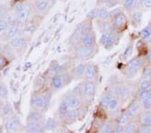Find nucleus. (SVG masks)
I'll list each match as a JSON object with an SVG mask.
<instances>
[{
	"label": "nucleus",
	"mask_w": 151,
	"mask_h": 133,
	"mask_svg": "<svg viewBox=\"0 0 151 133\" xmlns=\"http://www.w3.org/2000/svg\"><path fill=\"white\" fill-rule=\"evenodd\" d=\"M6 129L9 132H18L21 129V124L17 118H11L6 122Z\"/></svg>",
	"instance_id": "f257e3e1"
},
{
	"label": "nucleus",
	"mask_w": 151,
	"mask_h": 133,
	"mask_svg": "<svg viewBox=\"0 0 151 133\" xmlns=\"http://www.w3.org/2000/svg\"><path fill=\"white\" fill-rule=\"evenodd\" d=\"M42 127L40 122H29L26 126V131L28 132H40Z\"/></svg>",
	"instance_id": "f03ea898"
},
{
	"label": "nucleus",
	"mask_w": 151,
	"mask_h": 133,
	"mask_svg": "<svg viewBox=\"0 0 151 133\" xmlns=\"http://www.w3.org/2000/svg\"><path fill=\"white\" fill-rule=\"evenodd\" d=\"M92 53V50L91 47H87V46H81L77 48V54L79 57H87L90 56Z\"/></svg>",
	"instance_id": "7ed1b4c3"
},
{
	"label": "nucleus",
	"mask_w": 151,
	"mask_h": 133,
	"mask_svg": "<svg viewBox=\"0 0 151 133\" xmlns=\"http://www.w3.org/2000/svg\"><path fill=\"white\" fill-rule=\"evenodd\" d=\"M140 67V60L139 59H134L130 63L129 67V73L131 75H135L137 73Z\"/></svg>",
	"instance_id": "20e7f679"
},
{
	"label": "nucleus",
	"mask_w": 151,
	"mask_h": 133,
	"mask_svg": "<svg viewBox=\"0 0 151 133\" xmlns=\"http://www.w3.org/2000/svg\"><path fill=\"white\" fill-rule=\"evenodd\" d=\"M30 8L27 6V8L24 9V11L18 12L17 19H18L19 22H26L28 20V17L30 16Z\"/></svg>",
	"instance_id": "39448f33"
},
{
	"label": "nucleus",
	"mask_w": 151,
	"mask_h": 133,
	"mask_svg": "<svg viewBox=\"0 0 151 133\" xmlns=\"http://www.w3.org/2000/svg\"><path fill=\"white\" fill-rule=\"evenodd\" d=\"M68 106L69 108L71 109H75L79 107L81 104V101L79 98H75V97H70L67 99V101H66Z\"/></svg>",
	"instance_id": "423d86ee"
},
{
	"label": "nucleus",
	"mask_w": 151,
	"mask_h": 133,
	"mask_svg": "<svg viewBox=\"0 0 151 133\" xmlns=\"http://www.w3.org/2000/svg\"><path fill=\"white\" fill-rule=\"evenodd\" d=\"M94 90H95V85L93 82L89 81L85 83V90H84L85 95L91 97V96H93V94L94 93Z\"/></svg>",
	"instance_id": "0eeeda50"
},
{
	"label": "nucleus",
	"mask_w": 151,
	"mask_h": 133,
	"mask_svg": "<svg viewBox=\"0 0 151 133\" xmlns=\"http://www.w3.org/2000/svg\"><path fill=\"white\" fill-rule=\"evenodd\" d=\"M42 119V115L38 112H32L28 116L29 122H40Z\"/></svg>",
	"instance_id": "6e6552de"
},
{
	"label": "nucleus",
	"mask_w": 151,
	"mask_h": 133,
	"mask_svg": "<svg viewBox=\"0 0 151 133\" xmlns=\"http://www.w3.org/2000/svg\"><path fill=\"white\" fill-rule=\"evenodd\" d=\"M140 110V104L138 102H134L130 106L128 111V114L131 116H134Z\"/></svg>",
	"instance_id": "1a4fd4ad"
},
{
	"label": "nucleus",
	"mask_w": 151,
	"mask_h": 133,
	"mask_svg": "<svg viewBox=\"0 0 151 133\" xmlns=\"http://www.w3.org/2000/svg\"><path fill=\"white\" fill-rule=\"evenodd\" d=\"M83 44L85 46H87V47H91L93 45V43H94L93 38L91 34L89 32H87L86 35L83 36Z\"/></svg>",
	"instance_id": "9d476101"
},
{
	"label": "nucleus",
	"mask_w": 151,
	"mask_h": 133,
	"mask_svg": "<svg viewBox=\"0 0 151 133\" xmlns=\"http://www.w3.org/2000/svg\"><path fill=\"white\" fill-rule=\"evenodd\" d=\"M48 4V0H39L36 4V8L40 12H44L47 9Z\"/></svg>",
	"instance_id": "9b49d317"
},
{
	"label": "nucleus",
	"mask_w": 151,
	"mask_h": 133,
	"mask_svg": "<svg viewBox=\"0 0 151 133\" xmlns=\"http://www.w3.org/2000/svg\"><path fill=\"white\" fill-rule=\"evenodd\" d=\"M10 43L14 47L20 48L26 44V40L22 38H16L12 40Z\"/></svg>",
	"instance_id": "f8f14e48"
},
{
	"label": "nucleus",
	"mask_w": 151,
	"mask_h": 133,
	"mask_svg": "<svg viewBox=\"0 0 151 133\" xmlns=\"http://www.w3.org/2000/svg\"><path fill=\"white\" fill-rule=\"evenodd\" d=\"M52 86L56 89H60L63 86V79L59 75H55L52 79Z\"/></svg>",
	"instance_id": "ddd939ff"
},
{
	"label": "nucleus",
	"mask_w": 151,
	"mask_h": 133,
	"mask_svg": "<svg viewBox=\"0 0 151 133\" xmlns=\"http://www.w3.org/2000/svg\"><path fill=\"white\" fill-rule=\"evenodd\" d=\"M126 22V18L125 16L124 15H122V14H119L118 16H116L115 18V22H114V24H115V26L118 28H121L124 25Z\"/></svg>",
	"instance_id": "4468645a"
},
{
	"label": "nucleus",
	"mask_w": 151,
	"mask_h": 133,
	"mask_svg": "<svg viewBox=\"0 0 151 133\" xmlns=\"http://www.w3.org/2000/svg\"><path fill=\"white\" fill-rule=\"evenodd\" d=\"M69 106H68L67 102H62L60 104L58 109V112L61 116H67L68 112H69Z\"/></svg>",
	"instance_id": "2eb2a0df"
},
{
	"label": "nucleus",
	"mask_w": 151,
	"mask_h": 133,
	"mask_svg": "<svg viewBox=\"0 0 151 133\" xmlns=\"http://www.w3.org/2000/svg\"><path fill=\"white\" fill-rule=\"evenodd\" d=\"M95 74H96V72H95L94 67L91 65H87L85 68V75H86L87 78L89 79H93L95 77Z\"/></svg>",
	"instance_id": "dca6fc26"
},
{
	"label": "nucleus",
	"mask_w": 151,
	"mask_h": 133,
	"mask_svg": "<svg viewBox=\"0 0 151 133\" xmlns=\"http://www.w3.org/2000/svg\"><path fill=\"white\" fill-rule=\"evenodd\" d=\"M112 98H113V97L111 93H108L106 94V95L103 97V98H102L101 101V106L104 108H108V106L109 104V101H111V100Z\"/></svg>",
	"instance_id": "f3484780"
},
{
	"label": "nucleus",
	"mask_w": 151,
	"mask_h": 133,
	"mask_svg": "<svg viewBox=\"0 0 151 133\" xmlns=\"http://www.w3.org/2000/svg\"><path fill=\"white\" fill-rule=\"evenodd\" d=\"M33 104L35 107L38 109H42L44 106V100L41 96H36L33 100Z\"/></svg>",
	"instance_id": "a211bd4d"
},
{
	"label": "nucleus",
	"mask_w": 151,
	"mask_h": 133,
	"mask_svg": "<svg viewBox=\"0 0 151 133\" xmlns=\"http://www.w3.org/2000/svg\"><path fill=\"white\" fill-rule=\"evenodd\" d=\"M89 30V26L88 24H82V25L79 28V29H78V35H79V36H84L87 32H88Z\"/></svg>",
	"instance_id": "6ab92c4d"
},
{
	"label": "nucleus",
	"mask_w": 151,
	"mask_h": 133,
	"mask_svg": "<svg viewBox=\"0 0 151 133\" xmlns=\"http://www.w3.org/2000/svg\"><path fill=\"white\" fill-rule=\"evenodd\" d=\"M18 32V28L16 27V26H12V27L9 28V30L7 32V36L9 38H13L17 35Z\"/></svg>",
	"instance_id": "aec40b11"
},
{
	"label": "nucleus",
	"mask_w": 151,
	"mask_h": 133,
	"mask_svg": "<svg viewBox=\"0 0 151 133\" xmlns=\"http://www.w3.org/2000/svg\"><path fill=\"white\" fill-rule=\"evenodd\" d=\"M139 98L141 100L144 99H148L151 101V91L146 89V90H142V91L139 93Z\"/></svg>",
	"instance_id": "412c9836"
},
{
	"label": "nucleus",
	"mask_w": 151,
	"mask_h": 133,
	"mask_svg": "<svg viewBox=\"0 0 151 133\" xmlns=\"http://www.w3.org/2000/svg\"><path fill=\"white\" fill-rule=\"evenodd\" d=\"M103 30L104 33L108 34V35H110V34L113 31V27L111 24L108 22H106L103 24Z\"/></svg>",
	"instance_id": "4be33fe9"
},
{
	"label": "nucleus",
	"mask_w": 151,
	"mask_h": 133,
	"mask_svg": "<svg viewBox=\"0 0 151 133\" xmlns=\"http://www.w3.org/2000/svg\"><path fill=\"white\" fill-rule=\"evenodd\" d=\"M140 35L142 37L147 39L148 37L151 36V26H148L140 32Z\"/></svg>",
	"instance_id": "5701e85b"
},
{
	"label": "nucleus",
	"mask_w": 151,
	"mask_h": 133,
	"mask_svg": "<svg viewBox=\"0 0 151 133\" xmlns=\"http://www.w3.org/2000/svg\"><path fill=\"white\" fill-rule=\"evenodd\" d=\"M26 8H27V6H26L24 2L22 1L16 2L15 5H14V9H15V10L18 12V13L22 11H24Z\"/></svg>",
	"instance_id": "b1692460"
},
{
	"label": "nucleus",
	"mask_w": 151,
	"mask_h": 133,
	"mask_svg": "<svg viewBox=\"0 0 151 133\" xmlns=\"http://www.w3.org/2000/svg\"><path fill=\"white\" fill-rule=\"evenodd\" d=\"M85 65L83 63H80L76 67V68H75V75L77 76L82 75L83 74V73L85 72Z\"/></svg>",
	"instance_id": "393cba45"
},
{
	"label": "nucleus",
	"mask_w": 151,
	"mask_h": 133,
	"mask_svg": "<svg viewBox=\"0 0 151 133\" xmlns=\"http://www.w3.org/2000/svg\"><path fill=\"white\" fill-rule=\"evenodd\" d=\"M109 16V13L105 9H99V14L98 17L101 20H106Z\"/></svg>",
	"instance_id": "a878e982"
},
{
	"label": "nucleus",
	"mask_w": 151,
	"mask_h": 133,
	"mask_svg": "<svg viewBox=\"0 0 151 133\" xmlns=\"http://www.w3.org/2000/svg\"><path fill=\"white\" fill-rule=\"evenodd\" d=\"M151 85V81L148 79H145L140 83V89L141 90H146L150 88Z\"/></svg>",
	"instance_id": "bb28decb"
},
{
	"label": "nucleus",
	"mask_w": 151,
	"mask_h": 133,
	"mask_svg": "<svg viewBox=\"0 0 151 133\" xmlns=\"http://www.w3.org/2000/svg\"><path fill=\"white\" fill-rule=\"evenodd\" d=\"M142 123L144 126L147 127H151V116L146 114L142 117Z\"/></svg>",
	"instance_id": "cd10ccee"
},
{
	"label": "nucleus",
	"mask_w": 151,
	"mask_h": 133,
	"mask_svg": "<svg viewBox=\"0 0 151 133\" xmlns=\"http://www.w3.org/2000/svg\"><path fill=\"white\" fill-rule=\"evenodd\" d=\"M137 131V127L134 124H130L126 127L124 132L126 133H134Z\"/></svg>",
	"instance_id": "c85d7f7f"
},
{
	"label": "nucleus",
	"mask_w": 151,
	"mask_h": 133,
	"mask_svg": "<svg viewBox=\"0 0 151 133\" xmlns=\"http://www.w3.org/2000/svg\"><path fill=\"white\" fill-rule=\"evenodd\" d=\"M99 14V9L95 8L91 9L88 14H87V18L89 19H95L97 17H98Z\"/></svg>",
	"instance_id": "c756f323"
},
{
	"label": "nucleus",
	"mask_w": 151,
	"mask_h": 133,
	"mask_svg": "<svg viewBox=\"0 0 151 133\" xmlns=\"http://www.w3.org/2000/svg\"><path fill=\"white\" fill-rule=\"evenodd\" d=\"M46 129L47 130H53L55 127V121L52 118H49L46 124Z\"/></svg>",
	"instance_id": "7c9ffc66"
},
{
	"label": "nucleus",
	"mask_w": 151,
	"mask_h": 133,
	"mask_svg": "<svg viewBox=\"0 0 151 133\" xmlns=\"http://www.w3.org/2000/svg\"><path fill=\"white\" fill-rule=\"evenodd\" d=\"M50 99H51V96L50 93H47L46 94L45 96V97L43 98V100H44V106L43 108L47 109L48 106L50 104Z\"/></svg>",
	"instance_id": "2f4dec72"
},
{
	"label": "nucleus",
	"mask_w": 151,
	"mask_h": 133,
	"mask_svg": "<svg viewBox=\"0 0 151 133\" xmlns=\"http://www.w3.org/2000/svg\"><path fill=\"white\" fill-rule=\"evenodd\" d=\"M11 110H12V109L10 107H9V106L6 104V105H4L3 107L1 108V112L2 114V115L8 116L9 114H10Z\"/></svg>",
	"instance_id": "473e14b6"
},
{
	"label": "nucleus",
	"mask_w": 151,
	"mask_h": 133,
	"mask_svg": "<svg viewBox=\"0 0 151 133\" xmlns=\"http://www.w3.org/2000/svg\"><path fill=\"white\" fill-rule=\"evenodd\" d=\"M117 106H118V101H117L116 99L112 98L111 100V101H109V104L108 106V108L110 110H115V109L116 108Z\"/></svg>",
	"instance_id": "72a5a7b5"
},
{
	"label": "nucleus",
	"mask_w": 151,
	"mask_h": 133,
	"mask_svg": "<svg viewBox=\"0 0 151 133\" xmlns=\"http://www.w3.org/2000/svg\"><path fill=\"white\" fill-rule=\"evenodd\" d=\"M134 0H124V8L127 9H132L134 8Z\"/></svg>",
	"instance_id": "f704fd0d"
},
{
	"label": "nucleus",
	"mask_w": 151,
	"mask_h": 133,
	"mask_svg": "<svg viewBox=\"0 0 151 133\" xmlns=\"http://www.w3.org/2000/svg\"><path fill=\"white\" fill-rule=\"evenodd\" d=\"M8 93V90L6 86H0V98H6Z\"/></svg>",
	"instance_id": "c9c22d12"
},
{
	"label": "nucleus",
	"mask_w": 151,
	"mask_h": 133,
	"mask_svg": "<svg viewBox=\"0 0 151 133\" xmlns=\"http://www.w3.org/2000/svg\"><path fill=\"white\" fill-rule=\"evenodd\" d=\"M77 112L75 110H70V112L69 111V112H68L67 116L69 118V120H74L75 118L77 117Z\"/></svg>",
	"instance_id": "e433bc0d"
},
{
	"label": "nucleus",
	"mask_w": 151,
	"mask_h": 133,
	"mask_svg": "<svg viewBox=\"0 0 151 133\" xmlns=\"http://www.w3.org/2000/svg\"><path fill=\"white\" fill-rule=\"evenodd\" d=\"M142 13H140V12H136V13L133 14V20H134L135 22L139 24L141 22V20H142Z\"/></svg>",
	"instance_id": "4c0bfd02"
},
{
	"label": "nucleus",
	"mask_w": 151,
	"mask_h": 133,
	"mask_svg": "<svg viewBox=\"0 0 151 133\" xmlns=\"http://www.w3.org/2000/svg\"><path fill=\"white\" fill-rule=\"evenodd\" d=\"M142 101V106L145 110H148L151 107V101L148 99H144Z\"/></svg>",
	"instance_id": "58836bf2"
},
{
	"label": "nucleus",
	"mask_w": 151,
	"mask_h": 133,
	"mask_svg": "<svg viewBox=\"0 0 151 133\" xmlns=\"http://www.w3.org/2000/svg\"><path fill=\"white\" fill-rule=\"evenodd\" d=\"M129 118V115L128 114H124L122 116L120 119V124L124 125L126 123H127L128 120Z\"/></svg>",
	"instance_id": "ea45409f"
},
{
	"label": "nucleus",
	"mask_w": 151,
	"mask_h": 133,
	"mask_svg": "<svg viewBox=\"0 0 151 133\" xmlns=\"http://www.w3.org/2000/svg\"><path fill=\"white\" fill-rule=\"evenodd\" d=\"M109 36H110V35H108V34L105 33L101 36L100 42L101 43L102 45H106V42H107V41H108V39Z\"/></svg>",
	"instance_id": "a19ab883"
},
{
	"label": "nucleus",
	"mask_w": 151,
	"mask_h": 133,
	"mask_svg": "<svg viewBox=\"0 0 151 133\" xmlns=\"http://www.w3.org/2000/svg\"><path fill=\"white\" fill-rule=\"evenodd\" d=\"M113 131L112 127L110 124H107L104 127V129H102V132L105 133H111Z\"/></svg>",
	"instance_id": "79ce46f5"
},
{
	"label": "nucleus",
	"mask_w": 151,
	"mask_h": 133,
	"mask_svg": "<svg viewBox=\"0 0 151 133\" xmlns=\"http://www.w3.org/2000/svg\"><path fill=\"white\" fill-rule=\"evenodd\" d=\"M7 22L6 21L0 20V33H1L6 29Z\"/></svg>",
	"instance_id": "37998d69"
},
{
	"label": "nucleus",
	"mask_w": 151,
	"mask_h": 133,
	"mask_svg": "<svg viewBox=\"0 0 151 133\" xmlns=\"http://www.w3.org/2000/svg\"><path fill=\"white\" fill-rule=\"evenodd\" d=\"M114 42H115V38L112 37V36H109L106 45L109 46V47H111V46H113L114 45Z\"/></svg>",
	"instance_id": "c03bdc74"
},
{
	"label": "nucleus",
	"mask_w": 151,
	"mask_h": 133,
	"mask_svg": "<svg viewBox=\"0 0 151 133\" xmlns=\"http://www.w3.org/2000/svg\"><path fill=\"white\" fill-rule=\"evenodd\" d=\"M125 91V89L124 87L118 86L116 89V92L117 94H120V95H123V93Z\"/></svg>",
	"instance_id": "a18cd8bd"
},
{
	"label": "nucleus",
	"mask_w": 151,
	"mask_h": 133,
	"mask_svg": "<svg viewBox=\"0 0 151 133\" xmlns=\"http://www.w3.org/2000/svg\"><path fill=\"white\" fill-rule=\"evenodd\" d=\"M73 92L75 93V94H76L77 96H81L83 94V90L81 88H80L79 86H77L76 88L74 89Z\"/></svg>",
	"instance_id": "49530a36"
},
{
	"label": "nucleus",
	"mask_w": 151,
	"mask_h": 133,
	"mask_svg": "<svg viewBox=\"0 0 151 133\" xmlns=\"http://www.w3.org/2000/svg\"><path fill=\"white\" fill-rule=\"evenodd\" d=\"M111 14L114 16H118L119 14H121L122 13V9L120 8H115L112 11H111Z\"/></svg>",
	"instance_id": "de8ad7c7"
},
{
	"label": "nucleus",
	"mask_w": 151,
	"mask_h": 133,
	"mask_svg": "<svg viewBox=\"0 0 151 133\" xmlns=\"http://www.w3.org/2000/svg\"><path fill=\"white\" fill-rule=\"evenodd\" d=\"M124 131V127L122 124H120V125L117 126V127L116 128V130H115L116 132L121 133V132H123Z\"/></svg>",
	"instance_id": "09e8293b"
},
{
	"label": "nucleus",
	"mask_w": 151,
	"mask_h": 133,
	"mask_svg": "<svg viewBox=\"0 0 151 133\" xmlns=\"http://www.w3.org/2000/svg\"><path fill=\"white\" fill-rule=\"evenodd\" d=\"M141 132H143V133H150L151 132V129L150 127H147V126H145L144 127L142 130H141Z\"/></svg>",
	"instance_id": "8fccbe9b"
},
{
	"label": "nucleus",
	"mask_w": 151,
	"mask_h": 133,
	"mask_svg": "<svg viewBox=\"0 0 151 133\" xmlns=\"http://www.w3.org/2000/svg\"><path fill=\"white\" fill-rule=\"evenodd\" d=\"M143 4L146 8H151V0H143Z\"/></svg>",
	"instance_id": "3c124183"
},
{
	"label": "nucleus",
	"mask_w": 151,
	"mask_h": 133,
	"mask_svg": "<svg viewBox=\"0 0 151 133\" xmlns=\"http://www.w3.org/2000/svg\"><path fill=\"white\" fill-rule=\"evenodd\" d=\"M6 63V60L3 57H0V68L3 67Z\"/></svg>",
	"instance_id": "603ef678"
},
{
	"label": "nucleus",
	"mask_w": 151,
	"mask_h": 133,
	"mask_svg": "<svg viewBox=\"0 0 151 133\" xmlns=\"http://www.w3.org/2000/svg\"><path fill=\"white\" fill-rule=\"evenodd\" d=\"M151 76V68L147 69L145 71V73H144V77H149Z\"/></svg>",
	"instance_id": "864d4df0"
},
{
	"label": "nucleus",
	"mask_w": 151,
	"mask_h": 133,
	"mask_svg": "<svg viewBox=\"0 0 151 133\" xmlns=\"http://www.w3.org/2000/svg\"><path fill=\"white\" fill-rule=\"evenodd\" d=\"M140 6V0H134V8H139Z\"/></svg>",
	"instance_id": "5fc2aeb1"
},
{
	"label": "nucleus",
	"mask_w": 151,
	"mask_h": 133,
	"mask_svg": "<svg viewBox=\"0 0 151 133\" xmlns=\"http://www.w3.org/2000/svg\"><path fill=\"white\" fill-rule=\"evenodd\" d=\"M61 69H62L61 67H60V66H58V65H57V66H55V67H53V69H52V70L55 72H58V71H60Z\"/></svg>",
	"instance_id": "6e6d98bb"
},
{
	"label": "nucleus",
	"mask_w": 151,
	"mask_h": 133,
	"mask_svg": "<svg viewBox=\"0 0 151 133\" xmlns=\"http://www.w3.org/2000/svg\"><path fill=\"white\" fill-rule=\"evenodd\" d=\"M132 53V47H128V49L126 50V55H130V54Z\"/></svg>",
	"instance_id": "4d7b16f0"
},
{
	"label": "nucleus",
	"mask_w": 151,
	"mask_h": 133,
	"mask_svg": "<svg viewBox=\"0 0 151 133\" xmlns=\"http://www.w3.org/2000/svg\"><path fill=\"white\" fill-rule=\"evenodd\" d=\"M109 0H97V1L99 2V3L102 4V3H106V2H108Z\"/></svg>",
	"instance_id": "13d9d810"
},
{
	"label": "nucleus",
	"mask_w": 151,
	"mask_h": 133,
	"mask_svg": "<svg viewBox=\"0 0 151 133\" xmlns=\"http://www.w3.org/2000/svg\"><path fill=\"white\" fill-rule=\"evenodd\" d=\"M148 59H149L151 61V48L149 51V53H148Z\"/></svg>",
	"instance_id": "bf43d9fd"
},
{
	"label": "nucleus",
	"mask_w": 151,
	"mask_h": 133,
	"mask_svg": "<svg viewBox=\"0 0 151 133\" xmlns=\"http://www.w3.org/2000/svg\"><path fill=\"white\" fill-rule=\"evenodd\" d=\"M1 49H2V46L1 44H0V51H1Z\"/></svg>",
	"instance_id": "052dcab7"
}]
</instances>
